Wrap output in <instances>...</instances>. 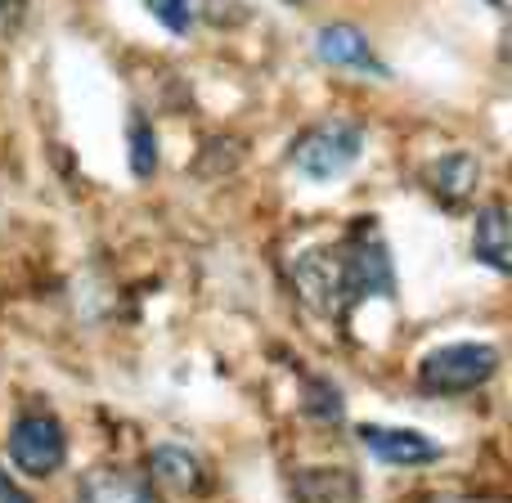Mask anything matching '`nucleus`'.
<instances>
[{
	"label": "nucleus",
	"mask_w": 512,
	"mask_h": 503,
	"mask_svg": "<svg viewBox=\"0 0 512 503\" xmlns=\"http://www.w3.org/2000/svg\"><path fill=\"white\" fill-rule=\"evenodd\" d=\"M126 158H131L135 180H149L158 171V135L140 113H131V126H126Z\"/></svg>",
	"instance_id": "nucleus-13"
},
{
	"label": "nucleus",
	"mask_w": 512,
	"mask_h": 503,
	"mask_svg": "<svg viewBox=\"0 0 512 503\" xmlns=\"http://www.w3.org/2000/svg\"><path fill=\"white\" fill-rule=\"evenodd\" d=\"M499 373V351L490 342H445L423 355L418 364V387L432 396H463V391L486 387Z\"/></svg>",
	"instance_id": "nucleus-2"
},
{
	"label": "nucleus",
	"mask_w": 512,
	"mask_h": 503,
	"mask_svg": "<svg viewBox=\"0 0 512 503\" xmlns=\"http://www.w3.org/2000/svg\"><path fill=\"white\" fill-rule=\"evenodd\" d=\"M315 54L328 63V68L360 72V77H391L387 63H382L378 50L369 45V36H364L360 27H351V23H328V27H319Z\"/></svg>",
	"instance_id": "nucleus-7"
},
{
	"label": "nucleus",
	"mask_w": 512,
	"mask_h": 503,
	"mask_svg": "<svg viewBox=\"0 0 512 503\" xmlns=\"http://www.w3.org/2000/svg\"><path fill=\"white\" fill-rule=\"evenodd\" d=\"M427 185L445 207H463L472 198V189L481 185V162L472 153H445L427 167Z\"/></svg>",
	"instance_id": "nucleus-9"
},
{
	"label": "nucleus",
	"mask_w": 512,
	"mask_h": 503,
	"mask_svg": "<svg viewBox=\"0 0 512 503\" xmlns=\"http://www.w3.org/2000/svg\"><path fill=\"white\" fill-rule=\"evenodd\" d=\"M149 468L162 486L180 490V495H194V490H203V481H207L203 459H198L189 445H171V441L158 445V450L149 454Z\"/></svg>",
	"instance_id": "nucleus-11"
},
{
	"label": "nucleus",
	"mask_w": 512,
	"mask_h": 503,
	"mask_svg": "<svg viewBox=\"0 0 512 503\" xmlns=\"http://www.w3.org/2000/svg\"><path fill=\"white\" fill-rule=\"evenodd\" d=\"M77 503H158L153 499V486L135 472L122 468H95L81 477L77 486Z\"/></svg>",
	"instance_id": "nucleus-8"
},
{
	"label": "nucleus",
	"mask_w": 512,
	"mask_h": 503,
	"mask_svg": "<svg viewBox=\"0 0 512 503\" xmlns=\"http://www.w3.org/2000/svg\"><path fill=\"white\" fill-rule=\"evenodd\" d=\"M9 459L23 477H54L68 459V436L54 414H23L9 427Z\"/></svg>",
	"instance_id": "nucleus-4"
},
{
	"label": "nucleus",
	"mask_w": 512,
	"mask_h": 503,
	"mask_svg": "<svg viewBox=\"0 0 512 503\" xmlns=\"http://www.w3.org/2000/svg\"><path fill=\"white\" fill-rule=\"evenodd\" d=\"M342 256H346V279H351L355 301L396 297V265H391V252L378 230H360L342 248Z\"/></svg>",
	"instance_id": "nucleus-6"
},
{
	"label": "nucleus",
	"mask_w": 512,
	"mask_h": 503,
	"mask_svg": "<svg viewBox=\"0 0 512 503\" xmlns=\"http://www.w3.org/2000/svg\"><path fill=\"white\" fill-rule=\"evenodd\" d=\"M292 288H297V297L324 319H342L346 310L355 306L342 248H315V252L297 256V265H292Z\"/></svg>",
	"instance_id": "nucleus-3"
},
{
	"label": "nucleus",
	"mask_w": 512,
	"mask_h": 503,
	"mask_svg": "<svg viewBox=\"0 0 512 503\" xmlns=\"http://www.w3.org/2000/svg\"><path fill=\"white\" fill-rule=\"evenodd\" d=\"M306 414L319 418V423H337V418H342V396H337L333 382H324V378L310 382L306 387Z\"/></svg>",
	"instance_id": "nucleus-15"
},
{
	"label": "nucleus",
	"mask_w": 512,
	"mask_h": 503,
	"mask_svg": "<svg viewBox=\"0 0 512 503\" xmlns=\"http://www.w3.org/2000/svg\"><path fill=\"white\" fill-rule=\"evenodd\" d=\"M472 256L481 265H490L495 274H508L512 265V225L504 203H486L477 216V230H472Z\"/></svg>",
	"instance_id": "nucleus-10"
},
{
	"label": "nucleus",
	"mask_w": 512,
	"mask_h": 503,
	"mask_svg": "<svg viewBox=\"0 0 512 503\" xmlns=\"http://www.w3.org/2000/svg\"><path fill=\"white\" fill-rule=\"evenodd\" d=\"M292 495L297 503H355L360 486L346 468H310L292 477Z\"/></svg>",
	"instance_id": "nucleus-12"
},
{
	"label": "nucleus",
	"mask_w": 512,
	"mask_h": 503,
	"mask_svg": "<svg viewBox=\"0 0 512 503\" xmlns=\"http://www.w3.org/2000/svg\"><path fill=\"white\" fill-rule=\"evenodd\" d=\"M0 503H32V499H27V495H23V490H18V486H14V481H9V477H5V472H0Z\"/></svg>",
	"instance_id": "nucleus-16"
},
{
	"label": "nucleus",
	"mask_w": 512,
	"mask_h": 503,
	"mask_svg": "<svg viewBox=\"0 0 512 503\" xmlns=\"http://www.w3.org/2000/svg\"><path fill=\"white\" fill-rule=\"evenodd\" d=\"M486 5H490V9H504V0H486Z\"/></svg>",
	"instance_id": "nucleus-17"
},
{
	"label": "nucleus",
	"mask_w": 512,
	"mask_h": 503,
	"mask_svg": "<svg viewBox=\"0 0 512 503\" xmlns=\"http://www.w3.org/2000/svg\"><path fill=\"white\" fill-rule=\"evenodd\" d=\"M355 436H360V445L369 450V459L387 463V468H432V463H441V454H445L432 436L414 432V427L360 423Z\"/></svg>",
	"instance_id": "nucleus-5"
},
{
	"label": "nucleus",
	"mask_w": 512,
	"mask_h": 503,
	"mask_svg": "<svg viewBox=\"0 0 512 503\" xmlns=\"http://www.w3.org/2000/svg\"><path fill=\"white\" fill-rule=\"evenodd\" d=\"M364 126L346 122V117H333V122H319L310 131H301V140L288 149V167L297 171L310 185H328V180L346 176V171L360 162L364 153Z\"/></svg>",
	"instance_id": "nucleus-1"
},
{
	"label": "nucleus",
	"mask_w": 512,
	"mask_h": 503,
	"mask_svg": "<svg viewBox=\"0 0 512 503\" xmlns=\"http://www.w3.org/2000/svg\"><path fill=\"white\" fill-rule=\"evenodd\" d=\"M144 9H149L171 36H185L189 27L198 23V0H144Z\"/></svg>",
	"instance_id": "nucleus-14"
}]
</instances>
